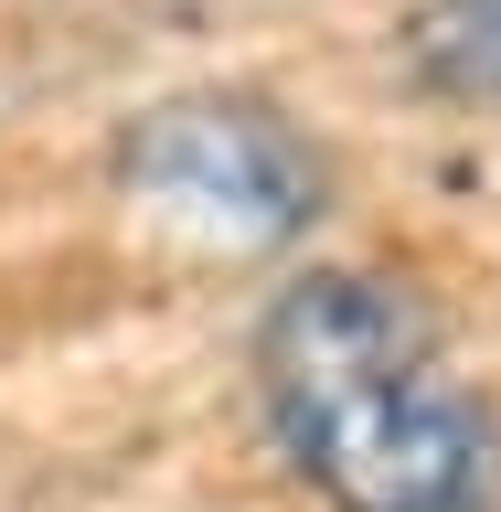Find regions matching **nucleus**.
<instances>
[{"mask_svg":"<svg viewBox=\"0 0 501 512\" xmlns=\"http://www.w3.org/2000/svg\"><path fill=\"white\" fill-rule=\"evenodd\" d=\"M256 416L320 512H491L501 416L374 267H299L256 320Z\"/></svg>","mask_w":501,"mask_h":512,"instance_id":"obj_1","label":"nucleus"},{"mask_svg":"<svg viewBox=\"0 0 501 512\" xmlns=\"http://www.w3.org/2000/svg\"><path fill=\"white\" fill-rule=\"evenodd\" d=\"M118 182L150 214H171L182 235H214L235 256L299 246L320 224V203H331L310 128L288 107H267V96H235V86H192V96H160L150 118H128Z\"/></svg>","mask_w":501,"mask_h":512,"instance_id":"obj_2","label":"nucleus"},{"mask_svg":"<svg viewBox=\"0 0 501 512\" xmlns=\"http://www.w3.org/2000/svg\"><path fill=\"white\" fill-rule=\"evenodd\" d=\"M406 75L448 107H501V0H416Z\"/></svg>","mask_w":501,"mask_h":512,"instance_id":"obj_3","label":"nucleus"}]
</instances>
